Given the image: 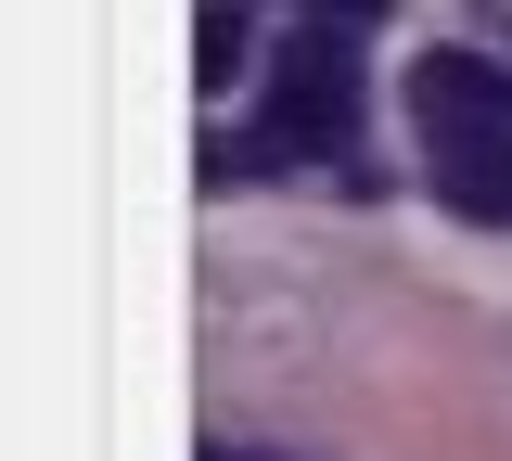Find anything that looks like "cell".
<instances>
[{"instance_id": "obj_2", "label": "cell", "mask_w": 512, "mask_h": 461, "mask_svg": "<svg viewBox=\"0 0 512 461\" xmlns=\"http://www.w3.org/2000/svg\"><path fill=\"white\" fill-rule=\"evenodd\" d=\"M410 116H423V141L512 129V65L500 52H423V65H410Z\"/></svg>"}, {"instance_id": "obj_5", "label": "cell", "mask_w": 512, "mask_h": 461, "mask_svg": "<svg viewBox=\"0 0 512 461\" xmlns=\"http://www.w3.org/2000/svg\"><path fill=\"white\" fill-rule=\"evenodd\" d=\"M295 13H333V26H372L384 0H295Z\"/></svg>"}, {"instance_id": "obj_1", "label": "cell", "mask_w": 512, "mask_h": 461, "mask_svg": "<svg viewBox=\"0 0 512 461\" xmlns=\"http://www.w3.org/2000/svg\"><path fill=\"white\" fill-rule=\"evenodd\" d=\"M359 141V39L308 13L295 39H282V65H269V129L256 141H218V167H256V154H346Z\"/></svg>"}, {"instance_id": "obj_4", "label": "cell", "mask_w": 512, "mask_h": 461, "mask_svg": "<svg viewBox=\"0 0 512 461\" xmlns=\"http://www.w3.org/2000/svg\"><path fill=\"white\" fill-rule=\"evenodd\" d=\"M192 77H205V90L244 77V13H231V0H205V26H192Z\"/></svg>"}, {"instance_id": "obj_3", "label": "cell", "mask_w": 512, "mask_h": 461, "mask_svg": "<svg viewBox=\"0 0 512 461\" xmlns=\"http://www.w3.org/2000/svg\"><path fill=\"white\" fill-rule=\"evenodd\" d=\"M436 193L461 205V218H512V129H487V141H436Z\"/></svg>"}, {"instance_id": "obj_7", "label": "cell", "mask_w": 512, "mask_h": 461, "mask_svg": "<svg viewBox=\"0 0 512 461\" xmlns=\"http://www.w3.org/2000/svg\"><path fill=\"white\" fill-rule=\"evenodd\" d=\"M500 13H512V0H500Z\"/></svg>"}, {"instance_id": "obj_6", "label": "cell", "mask_w": 512, "mask_h": 461, "mask_svg": "<svg viewBox=\"0 0 512 461\" xmlns=\"http://www.w3.org/2000/svg\"><path fill=\"white\" fill-rule=\"evenodd\" d=\"M205 461H244V449H205Z\"/></svg>"}]
</instances>
